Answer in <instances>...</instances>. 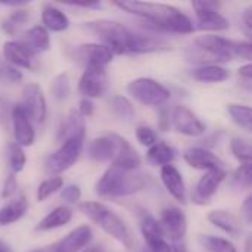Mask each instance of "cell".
<instances>
[{"mask_svg": "<svg viewBox=\"0 0 252 252\" xmlns=\"http://www.w3.org/2000/svg\"><path fill=\"white\" fill-rule=\"evenodd\" d=\"M114 4L118 9L143 19V25L161 34L162 32L190 34L195 31L193 21L180 9L167 3L123 0V1H114Z\"/></svg>", "mask_w": 252, "mask_h": 252, "instance_id": "obj_1", "label": "cell"}, {"mask_svg": "<svg viewBox=\"0 0 252 252\" xmlns=\"http://www.w3.org/2000/svg\"><path fill=\"white\" fill-rule=\"evenodd\" d=\"M235 44L236 41L221 35L205 34L196 37L185 49V58L188 62L202 65H220L223 62L235 61Z\"/></svg>", "mask_w": 252, "mask_h": 252, "instance_id": "obj_2", "label": "cell"}, {"mask_svg": "<svg viewBox=\"0 0 252 252\" xmlns=\"http://www.w3.org/2000/svg\"><path fill=\"white\" fill-rule=\"evenodd\" d=\"M149 177L139 171H124L109 167L96 182L94 192L100 198H124L146 189Z\"/></svg>", "mask_w": 252, "mask_h": 252, "instance_id": "obj_3", "label": "cell"}, {"mask_svg": "<svg viewBox=\"0 0 252 252\" xmlns=\"http://www.w3.org/2000/svg\"><path fill=\"white\" fill-rule=\"evenodd\" d=\"M78 210L93 224H96L106 235L123 244L126 248L130 250L134 247V238L126 221L115 211L108 208L105 204L96 201H86L78 205Z\"/></svg>", "mask_w": 252, "mask_h": 252, "instance_id": "obj_4", "label": "cell"}, {"mask_svg": "<svg viewBox=\"0 0 252 252\" xmlns=\"http://www.w3.org/2000/svg\"><path fill=\"white\" fill-rule=\"evenodd\" d=\"M83 30L97 37L106 46L112 55H130L131 44V30L126 25L109 21V19H96L83 24Z\"/></svg>", "mask_w": 252, "mask_h": 252, "instance_id": "obj_5", "label": "cell"}, {"mask_svg": "<svg viewBox=\"0 0 252 252\" xmlns=\"http://www.w3.org/2000/svg\"><path fill=\"white\" fill-rule=\"evenodd\" d=\"M84 148V139L72 137L61 143V146L50 154L44 161V173L52 176H61L62 173L68 171L80 158Z\"/></svg>", "mask_w": 252, "mask_h": 252, "instance_id": "obj_6", "label": "cell"}, {"mask_svg": "<svg viewBox=\"0 0 252 252\" xmlns=\"http://www.w3.org/2000/svg\"><path fill=\"white\" fill-rule=\"evenodd\" d=\"M128 94L145 106H164L170 99V90L149 77H139L127 84Z\"/></svg>", "mask_w": 252, "mask_h": 252, "instance_id": "obj_7", "label": "cell"}, {"mask_svg": "<svg viewBox=\"0 0 252 252\" xmlns=\"http://www.w3.org/2000/svg\"><path fill=\"white\" fill-rule=\"evenodd\" d=\"M192 7L196 16L195 30L205 32H221L230 28V21L220 12L221 3L216 0H193Z\"/></svg>", "mask_w": 252, "mask_h": 252, "instance_id": "obj_8", "label": "cell"}, {"mask_svg": "<svg viewBox=\"0 0 252 252\" xmlns=\"http://www.w3.org/2000/svg\"><path fill=\"white\" fill-rule=\"evenodd\" d=\"M171 49L168 40L146 25L142 30H131V44H130V55H145V53H157V52H167Z\"/></svg>", "mask_w": 252, "mask_h": 252, "instance_id": "obj_9", "label": "cell"}, {"mask_svg": "<svg viewBox=\"0 0 252 252\" xmlns=\"http://www.w3.org/2000/svg\"><path fill=\"white\" fill-rule=\"evenodd\" d=\"M78 92L86 99L103 97L108 92V72L103 66H89L78 80Z\"/></svg>", "mask_w": 252, "mask_h": 252, "instance_id": "obj_10", "label": "cell"}, {"mask_svg": "<svg viewBox=\"0 0 252 252\" xmlns=\"http://www.w3.org/2000/svg\"><path fill=\"white\" fill-rule=\"evenodd\" d=\"M71 58L77 63L83 65L86 69L89 66L106 68V65L112 62L114 55L106 46H103L100 43H83L72 49Z\"/></svg>", "mask_w": 252, "mask_h": 252, "instance_id": "obj_11", "label": "cell"}, {"mask_svg": "<svg viewBox=\"0 0 252 252\" xmlns=\"http://www.w3.org/2000/svg\"><path fill=\"white\" fill-rule=\"evenodd\" d=\"M32 123L41 124L47 118V102L41 87L37 83H28L22 89V100L19 103Z\"/></svg>", "mask_w": 252, "mask_h": 252, "instance_id": "obj_12", "label": "cell"}, {"mask_svg": "<svg viewBox=\"0 0 252 252\" xmlns=\"http://www.w3.org/2000/svg\"><path fill=\"white\" fill-rule=\"evenodd\" d=\"M226 177H227V173L224 168L205 171V174L198 180L195 189L192 190V195H190L192 202L201 207L208 205Z\"/></svg>", "mask_w": 252, "mask_h": 252, "instance_id": "obj_13", "label": "cell"}, {"mask_svg": "<svg viewBox=\"0 0 252 252\" xmlns=\"http://www.w3.org/2000/svg\"><path fill=\"white\" fill-rule=\"evenodd\" d=\"M171 127L179 134L188 137H201L207 131L205 124L198 118V115L183 105H179L171 111Z\"/></svg>", "mask_w": 252, "mask_h": 252, "instance_id": "obj_14", "label": "cell"}, {"mask_svg": "<svg viewBox=\"0 0 252 252\" xmlns=\"http://www.w3.org/2000/svg\"><path fill=\"white\" fill-rule=\"evenodd\" d=\"M159 226L164 238H170L171 242L185 241L188 233V217L177 207H167L161 211Z\"/></svg>", "mask_w": 252, "mask_h": 252, "instance_id": "obj_15", "label": "cell"}, {"mask_svg": "<svg viewBox=\"0 0 252 252\" xmlns=\"http://www.w3.org/2000/svg\"><path fill=\"white\" fill-rule=\"evenodd\" d=\"M111 137L115 145V152L111 161L112 167L121 168L124 171H137L142 165L140 154L131 146V143L126 137L117 133H111Z\"/></svg>", "mask_w": 252, "mask_h": 252, "instance_id": "obj_16", "label": "cell"}, {"mask_svg": "<svg viewBox=\"0 0 252 252\" xmlns=\"http://www.w3.org/2000/svg\"><path fill=\"white\" fill-rule=\"evenodd\" d=\"M10 124L13 130L15 143L21 148H27L34 145L35 142V130L32 126V121L27 115V112L22 109V106L13 105L10 111Z\"/></svg>", "mask_w": 252, "mask_h": 252, "instance_id": "obj_17", "label": "cell"}, {"mask_svg": "<svg viewBox=\"0 0 252 252\" xmlns=\"http://www.w3.org/2000/svg\"><path fill=\"white\" fill-rule=\"evenodd\" d=\"M3 58L4 62L15 66V68H24L28 71H37L40 66V62L34 53H31L25 46H22L18 40H10L3 44Z\"/></svg>", "mask_w": 252, "mask_h": 252, "instance_id": "obj_18", "label": "cell"}, {"mask_svg": "<svg viewBox=\"0 0 252 252\" xmlns=\"http://www.w3.org/2000/svg\"><path fill=\"white\" fill-rule=\"evenodd\" d=\"M93 239V230L87 224H81L66 233L62 239L55 242L44 252H81L90 245Z\"/></svg>", "mask_w": 252, "mask_h": 252, "instance_id": "obj_19", "label": "cell"}, {"mask_svg": "<svg viewBox=\"0 0 252 252\" xmlns=\"http://www.w3.org/2000/svg\"><path fill=\"white\" fill-rule=\"evenodd\" d=\"M183 158H185L186 164L189 167H192L193 170L210 171V170H216V168H224L223 161L213 151H208L201 146L189 148L183 154Z\"/></svg>", "mask_w": 252, "mask_h": 252, "instance_id": "obj_20", "label": "cell"}, {"mask_svg": "<svg viewBox=\"0 0 252 252\" xmlns=\"http://www.w3.org/2000/svg\"><path fill=\"white\" fill-rule=\"evenodd\" d=\"M161 182L167 192L180 204L188 202V192H186V183L183 179V174L179 171V168L173 164L161 167Z\"/></svg>", "mask_w": 252, "mask_h": 252, "instance_id": "obj_21", "label": "cell"}, {"mask_svg": "<svg viewBox=\"0 0 252 252\" xmlns=\"http://www.w3.org/2000/svg\"><path fill=\"white\" fill-rule=\"evenodd\" d=\"M84 136H86V120L78 114L77 109H71L61 120V124L56 133V140L62 143L72 137L84 139Z\"/></svg>", "mask_w": 252, "mask_h": 252, "instance_id": "obj_22", "label": "cell"}, {"mask_svg": "<svg viewBox=\"0 0 252 252\" xmlns=\"http://www.w3.org/2000/svg\"><path fill=\"white\" fill-rule=\"evenodd\" d=\"M18 41L35 56L50 49V35L43 25H34L30 30L24 31Z\"/></svg>", "mask_w": 252, "mask_h": 252, "instance_id": "obj_23", "label": "cell"}, {"mask_svg": "<svg viewBox=\"0 0 252 252\" xmlns=\"http://www.w3.org/2000/svg\"><path fill=\"white\" fill-rule=\"evenodd\" d=\"M72 220V210L66 205H61L56 207L55 210H52L47 216H44L35 226V232H50L59 227L66 226L69 221Z\"/></svg>", "mask_w": 252, "mask_h": 252, "instance_id": "obj_24", "label": "cell"}, {"mask_svg": "<svg viewBox=\"0 0 252 252\" xmlns=\"http://www.w3.org/2000/svg\"><path fill=\"white\" fill-rule=\"evenodd\" d=\"M207 219L213 226H216L221 232L227 233L229 236L239 238V235L242 233V227H241L238 217L226 210H214L208 214Z\"/></svg>", "mask_w": 252, "mask_h": 252, "instance_id": "obj_25", "label": "cell"}, {"mask_svg": "<svg viewBox=\"0 0 252 252\" xmlns=\"http://www.w3.org/2000/svg\"><path fill=\"white\" fill-rule=\"evenodd\" d=\"M114 152H115V145L111 134L96 137L87 146V157L94 162L112 161Z\"/></svg>", "mask_w": 252, "mask_h": 252, "instance_id": "obj_26", "label": "cell"}, {"mask_svg": "<svg viewBox=\"0 0 252 252\" xmlns=\"http://www.w3.org/2000/svg\"><path fill=\"white\" fill-rule=\"evenodd\" d=\"M41 22L47 31L52 32H62L69 28V18L63 10L53 4H46L41 10Z\"/></svg>", "mask_w": 252, "mask_h": 252, "instance_id": "obj_27", "label": "cell"}, {"mask_svg": "<svg viewBox=\"0 0 252 252\" xmlns=\"http://www.w3.org/2000/svg\"><path fill=\"white\" fill-rule=\"evenodd\" d=\"M190 77L199 83L216 84V83H224L226 80H229L230 72L227 68L221 65H202V66H195L190 71Z\"/></svg>", "mask_w": 252, "mask_h": 252, "instance_id": "obj_28", "label": "cell"}, {"mask_svg": "<svg viewBox=\"0 0 252 252\" xmlns=\"http://www.w3.org/2000/svg\"><path fill=\"white\" fill-rule=\"evenodd\" d=\"M28 211V201L24 195L12 199L0 208V226H9L19 221Z\"/></svg>", "mask_w": 252, "mask_h": 252, "instance_id": "obj_29", "label": "cell"}, {"mask_svg": "<svg viewBox=\"0 0 252 252\" xmlns=\"http://www.w3.org/2000/svg\"><path fill=\"white\" fill-rule=\"evenodd\" d=\"M108 109L112 114V117L121 123H130L136 114L131 100L121 94H114L108 99Z\"/></svg>", "mask_w": 252, "mask_h": 252, "instance_id": "obj_30", "label": "cell"}, {"mask_svg": "<svg viewBox=\"0 0 252 252\" xmlns=\"http://www.w3.org/2000/svg\"><path fill=\"white\" fill-rule=\"evenodd\" d=\"M31 18V12L27 7H21V9H13L4 19H1L0 28L6 35H18L22 30V27L30 21Z\"/></svg>", "mask_w": 252, "mask_h": 252, "instance_id": "obj_31", "label": "cell"}, {"mask_svg": "<svg viewBox=\"0 0 252 252\" xmlns=\"http://www.w3.org/2000/svg\"><path fill=\"white\" fill-rule=\"evenodd\" d=\"M139 219H140V232H142V236H143L148 247L158 242V241L165 239L162 229L159 226V221L151 213L142 211L139 214Z\"/></svg>", "mask_w": 252, "mask_h": 252, "instance_id": "obj_32", "label": "cell"}, {"mask_svg": "<svg viewBox=\"0 0 252 252\" xmlns=\"http://www.w3.org/2000/svg\"><path fill=\"white\" fill-rule=\"evenodd\" d=\"M174 158H176V151L164 142H157L154 146L148 149V154H146L148 162L154 167L170 165L173 164Z\"/></svg>", "mask_w": 252, "mask_h": 252, "instance_id": "obj_33", "label": "cell"}, {"mask_svg": "<svg viewBox=\"0 0 252 252\" xmlns=\"http://www.w3.org/2000/svg\"><path fill=\"white\" fill-rule=\"evenodd\" d=\"M227 112L232 118V121L244 128L245 131L252 130V112L248 105H241V103H229L227 105Z\"/></svg>", "mask_w": 252, "mask_h": 252, "instance_id": "obj_34", "label": "cell"}, {"mask_svg": "<svg viewBox=\"0 0 252 252\" xmlns=\"http://www.w3.org/2000/svg\"><path fill=\"white\" fill-rule=\"evenodd\" d=\"M201 245L208 252H238L235 244L226 238L211 236V235H201L199 236Z\"/></svg>", "mask_w": 252, "mask_h": 252, "instance_id": "obj_35", "label": "cell"}, {"mask_svg": "<svg viewBox=\"0 0 252 252\" xmlns=\"http://www.w3.org/2000/svg\"><path fill=\"white\" fill-rule=\"evenodd\" d=\"M63 177L61 176H52V177H47L46 180H43L38 188H37V201L38 202H43L46 201L47 198H50L52 195H55L56 192H59L62 188H63Z\"/></svg>", "mask_w": 252, "mask_h": 252, "instance_id": "obj_36", "label": "cell"}, {"mask_svg": "<svg viewBox=\"0 0 252 252\" xmlns=\"http://www.w3.org/2000/svg\"><path fill=\"white\" fill-rule=\"evenodd\" d=\"M252 185V168L251 164H241L230 174V186L238 190H247Z\"/></svg>", "mask_w": 252, "mask_h": 252, "instance_id": "obj_37", "label": "cell"}, {"mask_svg": "<svg viewBox=\"0 0 252 252\" xmlns=\"http://www.w3.org/2000/svg\"><path fill=\"white\" fill-rule=\"evenodd\" d=\"M50 93L56 100H65L71 94V81L66 72H61L53 77L50 83Z\"/></svg>", "mask_w": 252, "mask_h": 252, "instance_id": "obj_38", "label": "cell"}, {"mask_svg": "<svg viewBox=\"0 0 252 252\" xmlns=\"http://www.w3.org/2000/svg\"><path fill=\"white\" fill-rule=\"evenodd\" d=\"M230 151L241 164H252V148L247 139L233 137L230 140Z\"/></svg>", "mask_w": 252, "mask_h": 252, "instance_id": "obj_39", "label": "cell"}, {"mask_svg": "<svg viewBox=\"0 0 252 252\" xmlns=\"http://www.w3.org/2000/svg\"><path fill=\"white\" fill-rule=\"evenodd\" d=\"M7 161H9V167L12 170V174L21 173L27 164V155L24 152V148H21L15 142L10 143L7 146Z\"/></svg>", "mask_w": 252, "mask_h": 252, "instance_id": "obj_40", "label": "cell"}, {"mask_svg": "<svg viewBox=\"0 0 252 252\" xmlns=\"http://www.w3.org/2000/svg\"><path fill=\"white\" fill-rule=\"evenodd\" d=\"M136 139L145 148H151L157 142H159L158 140V134L155 133V130L148 127V126H139L136 128Z\"/></svg>", "mask_w": 252, "mask_h": 252, "instance_id": "obj_41", "label": "cell"}, {"mask_svg": "<svg viewBox=\"0 0 252 252\" xmlns=\"http://www.w3.org/2000/svg\"><path fill=\"white\" fill-rule=\"evenodd\" d=\"M0 80L6 81L9 84L19 83L22 80V72L18 68L9 65L6 62H0Z\"/></svg>", "mask_w": 252, "mask_h": 252, "instance_id": "obj_42", "label": "cell"}, {"mask_svg": "<svg viewBox=\"0 0 252 252\" xmlns=\"http://www.w3.org/2000/svg\"><path fill=\"white\" fill-rule=\"evenodd\" d=\"M61 199L69 205H75L81 201V189L78 185H66L61 189Z\"/></svg>", "mask_w": 252, "mask_h": 252, "instance_id": "obj_43", "label": "cell"}, {"mask_svg": "<svg viewBox=\"0 0 252 252\" xmlns=\"http://www.w3.org/2000/svg\"><path fill=\"white\" fill-rule=\"evenodd\" d=\"M238 78L242 89L252 92V63H245L238 69Z\"/></svg>", "mask_w": 252, "mask_h": 252, "instance_id": "obj_44", "label": "cell"}, {"mask_svg": "<svg viewBox=\"0 0 252 252\" xmlns=\"http://www.w3.org/2000/svg\"><path fill=\"white\" fill-rule=\"evenodd\" d=\"M235 58L245 59L247 63H251L252 59V44L251 41H236L235 44Z\"/></svg>", "mask_w": 252, "mask_h": 252, "instance_id": "obj_45", "label": "cell"}, {"mask_svg": "<svg viewBox=\"0 0 252 252\" xmlns=\"http://www.w3.org/2000/svg\"><path fill=\"white\" fill-rule=\"evenodd\" d=\"M158 128L161 131H170L171 128V111L164 105L159 106V114H158Z\"/></svg>", "mask_w": 252, "mask_h": 252, "instance_id": "obj_46", "label": "cell"}, {"mask_svg": "<svg viewBox=\"0 0 252 252\" xmlns=\"http://www.w3.org/2000/svg\"><path fill=\"white\" fill-rule=\"evenodd\" d=\"M18 190V180L15 177V174H9L4 185H3V189H1V193L0 196L4 199V198H10L12 195H15Z\"/></svg>", "mask_w": 252, "mask_h": 252, "instance_id": "obj_47", "label": "cell"}, {"mask_svg": "<svg viewBox=\"0 0 252 252\" xmlns=\"http://www.w3.org/2000/svg\"><path fill=\"white\" fill-rule=\"evenodd\" d=\"M241 22H242L241 24L242 25V31H244V34L247 35V38L250 41L252 37V6H248L245 9L244 15L241 18Z\"/></svg>", "mask_w": 252, "mask_h": 252, "instance_id": "obj_48", "label": "cell"}, {"mask_svg": "<svg viewBox=\"0 0 252 252\" xmlns=\"http://www.w3.org/2000/svg\"><path fill=\"white\" fill-rule=\"evenodd\" d=\"M10 111H12L10 103L0 94V124L3 127H7L10 124Z\"/></svg>", "mask_w": 252, "mask_h": 252, "instance_id": "obj_49", "label": "cell"}, {"mask_svg": "<svg viewBox=\"0 0 252 252\" xmlns=\"http://www.w3.org/2000/svg\"><path fill=\"white\" fill-rule=\"evenodd\" d=\"M78 114L86 120L89 117H92L94 114V103L93 100L90 99H86V97H81L80 102H78V108H77Z\"/></svg>", "mask_w": 252, "mask_h": 252, "instance_id": "obj_50", "label": "cell"}, {"mask_svg": "<svg viewBox=\"0 0 252 252\" xmlns=\"http://www.w3.org/2000/svg\"><path fill=\"white\" fill-rule=\"evenodd\" d=\"M241 216L244 221L250 226L252 223V195H248L241 207Z\"/></svg>", "mask_w": 252, "mask_h": 252, "instance_id": "obj_51", "label": "cell"}, {"mask_svg": "<svg viewBox=\"0 0 252 252\" xmlns=\"http://www.w3.org/2000/svg\"><path fill=\"white\" fill-rule=\"evenodd\" d=\"M146 250L148 252H171V247L165 239H162V241H158V242L149 245Z\"/></svg>", "mask_w": 252, "mask_h": 252, "instance_id": "obj_52", "label": "cell"}, {"mask_svg": "<svg viewBox=\"0 0 252 252\" xmlns=\"http://www.w3.org/2000/svg\"><path fill=\"white\" fill-rule=\"evenodd\" d=\"M0 4L4 6V7L21 9V7H27L30 4V0H1Z\"/></svg>", "mask_w": 252, "mask_h": 252, "instance_id": "obj_53", "label": "cell"}, {"mask_svg": "<svg viewBox=\"0 0 252 252\" xmlns=\"http://www.w3.org/2000/svg\"><path fill=\"white\" fill-rule=\"evenodd\" d=\"M69 6L84 7V9H100L102 3L100 1H75V3H69Z\"/></svg>", "mask_w": 252, "mask_h": 252, "instance_id": "obj_54", "label": "cell"}, {"mask_svg": "<svg viewBox=\"0 0 252 252\" xmlns=\"http://www.w3.org/2000/svg\"><path fill=\"white\" fill-rule=\"evenodd\" d=\"M171 252H189L188 245L185 241H179V242H171Z\"/></svg>", "mask_w": 252, "mask_h": 252, "instance_id": "obj_55", "label": "cell"}, {"mask_svg": "<svg viewBox=\"0 0 252 252\" xmlns=\"http://www.w3.org/2000/svg\"><path fill=\"white\" fill-rule=\"evenodd\" d=\"M81 252H106L105 251V247L103 245H89L86 247Z\"/></svg>", "mask_w": 252, "mask_h": 252, "instance_id": "obj_56", "label": "cell"}, {"mask_svg": "<svg viewBox=\"0 0 252 252\" xmlns=\"http://www.w3.org/2000/svg\"><path fill=\"white\" fill-rule=\"evenodd\" d=\"M0 252H12V251H10V248H9L3 241H0Z\"/></svg>", "mask_w": 252, "mask_h": 252, "instance_id": "obj_57", "label": "cell"}, {"mask_svg": "<svg viewBox=\"0 0 252 252\" xmlns=\"http://www.w3.org/2000/svg\"><path fill=\"white\" fill-rule=\"evenodd\" d=\"M31 252H44V250H34V251Z\"/></svg>", "mask_w": 252, "mask_h": 252, "instance_id": "obj_58", "label": "cell"}, {"mask_svg": "<svg viewBox=\"0 0 252 252\" xmlns=\"http://www.w3.org/2000/svg\"><path fill=\"white\" fill-rule=\"evenodd\" d=\"M139 252H148V250H142V251H139Z\"/></svg>", "mask_w": 252, "mask_h": 252, "instance_id": "obj_59", "label": "cell"}]
</instances>
